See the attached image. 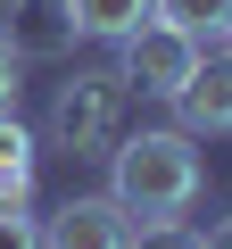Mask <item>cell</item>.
I'll return each mask as SVG.
<instances>
[{
  "label": "cell",
  "mask_w": 232,
  "mask_h": 249,
  "mask_svg": "<svg viewBox=\"0 0 232 249\" xmlns=\"http://www.w3.org/2000/svg\"><path fill=\"white\" fill-rule=\"evenodd\" d=\"M199 191H207V166H199V142L182 133V124L116 133V150H108V199L125 208L133 224L182 216V208H191Z\"/></svg>",
  "instance_id": "cell-1"
},
{
  "label": "cell",
  "mask_w": 232,
  "mask_h": 249,
  "mask_svg": "<svg viewBox=\"0 0 232 249\" xmlns=\"http://www.w3.org/2000/svg\"><path fill=\"white\" fill-rule=\"evenodd\" d=\"M125 116H133V91L116 67H75L58 91H50V150L66 158H108L116 133H125Z\"/></svg>",
  "instance_id": "cell-2"
},
{
  "label": "cell",
  "mask_w": 232,
  "mask_h": 249,
  "mask_svg": "<svg viewBox=\"0 0 232 249\" xmlns=\"http://www.w3.org/2000/svg\"><path fill=\"white\" fill-rule=\"evenodd\" d=\"M125 58H116V75H125V91H141V100H174L182 91V75L199 67V50L207 42H191V34H174V25H133L125 42H116Z\"/></svg>",
  "instance_id": "cell-3"
},
{
  "label": "cell",
  "mask_w": 232,
  "mask_h": 249,
  "mask_svg": "<svg viewBox=\"0 0 232 249\" xmlns=\"http://www.w3.org/2000/svg\"><path fill=\"white\" fill-rule=\"evenodd\" d=\"M166 108H174V124H182L191 142H207V133L224 142V133H232V42H224V50H199V67L182 75V91H174Z\"/></svg>",
  "instance_id": "cell-4"
},
{
  "label": "cell",
  "mask_w": 232,
  "mask_h": 249,
  "mask_svg": "<svg viewBox=\"0 0 232 249\" xmlns=\"http://www.w3.org/2000/svg\"><path fill=\"white\" fill-rule=\"evenodd\" d=\"M125 241H133V216L108 191H66L42 216V249H125Z\"/></svg>",
  "instance_id": "cell-5"
},
{
  "label": "cell",
  "mask_w": 232,
  "mask_h": 249,
  "mask_svg": "<svg viewBox=\"0 0 232 249\" xmlns=\"http://www.w3.org/2000/svg\"><path fill=\"white\" fill-rule=\"evenodd\" d=\"M0 42H9L17 58H66L83 34H75V17H66V0H17V9L0 17Z\"/></svg>",
  "instance_id": "cell-6"
},
{
  "label": "cell",
  "mask_w": 232,
  "mask_h": 249,
  "mask_svg": "<svg viewBox=\"0 0 232 249\" xmlns=\"http://www.w3.org/2000/svg\"><path fill=\"white\" fill-rule=\"evenodd\" d=\"M33 166H42V142L17 124V108L0 116V208H25L33 199Z\"/></svg>",
  "instance_id": "cell-7"
},
{
  "label": "cell",
  "mask_w": 232,
  "mask_h": 249,
  "mask_svg": "<svg viewBox=\"0 0 232 249\" xmlns=\"http://www.w3.org/2000/svg\"><path fill=\"white\" fill-rule=\"evenodd\" d=\"M66 17L83 42H125L133 25H149V0H66Z\"/></svg>",
  "instance_id": "cell-8"
},
{
  "label": "cell",
  "mask_w": 232,
  "mask_h": 249,
  "mask_svg": "<svg viewBox=\"0 0 232 249\" xmlns=\"http://www.w3.org/2000/svg\"><path fill=\"white\" fill-rule=\"evenodd\" d=\"M224 9H232V0H149V17H158V25H174V34H191V42L224 34Z\"/></svg>",
  "instance_id": "cell-9"
},
{
  "label": "cell",
  "mask_w": 232,
  "mask_h": 249,
  "mask_svg": "<svg viewBox=\"0 0 232 249\" xmlns=\"http://www.w3.org/2000/svg\"><path fill=\"white\" fill-rule=\"evenodd\" d=\"M125 249H199V232H191L182 216H158V224H133Z\"/></svg>",
  "instance_id": "cell-10"
},
{
  "label": "cell",
  "mask_w": 232,
  "mask_h": 249,
  "mask_svg": "<svg viewBox=\"0 0 232 249\" xmlns=\"http://www.w3.org/2000/svg\"><path fill=\"white\" fill-rule=\"evenodd\" d=\"M0 249H42V216L33 208H0Z\"/></svg>",
  "instance_id": "cell-11"
},
{
  "label": "cell",
  "mask_w": 232,
  "mask_h": 249,
  "mask_svg": "<svg viewBox=\"0 0 232 249\" xmlns=\"http://www.w3.org/2000/svg\"><path fill=\"white\" fill-rule=\"evenodd\" d=\"M17 75H25V58H17L9 42H0V116H9V108H17Z\"/></svg>",
  "instance_id": "cell-12"
},
{
  "label": "cell",
  "mask_w": 232,
  "mask_h": 249,
  "mask_svg": "<svg viewBox=\"0 0 232 249\" xmlns=\"http://www.w3.org/2000/svg\"><path fill=\"white\" fill-rule=\"evenodd\" d=\"M199 249H232V216H215V224L199 232Z\"/></svg>",
  "instance_id": "cell-13"
},
{
  "label": "cell",
  "mask_w": 232,
  "mask_h": 249,
  "mask_svg": "<svg viewBox=\"0 0 232 249\" xmlns=\"http://www.w3.org/2000/svg\"><path fill=\"white\" fill-rule=\"evenodd\" d=\"M224 42H232V9H224Z\"/></svg>",
  "instance_id": "cell-14"
},
{
  "label": "cell",
  "mask_w": 232,
  "mask_h": 249,
  "mask_svg": "<svg viewBox=\"0 0 232 249\" xmlns=\"http://www.w3.org/2000/svg\"><path fill=\"white\" fill-rule=\"evenodd\" d=\"M9 9H17V0H0V17H9Z\"/></svg>",
  "instance_id": "cell-15"
}]
</instances>
